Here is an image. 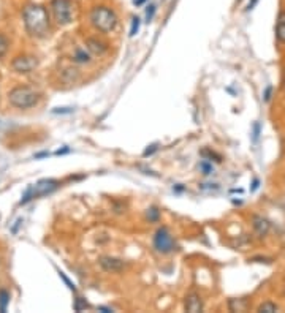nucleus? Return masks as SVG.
<instances>
[{"label": "nucleus", "mask_w": 285, "mask_h": 313, "mask_svg": "<svg viewBox=\"0 0 285 313\" xmlns=\"http://www.w3.org/2000/svg\"><path fill=\"white\" fill-rule=\"evenodd\" d=\"M24 27L32 36L43 38L49 30V16L45 7L42 5H27L22 11Z\"/></svg>", "instance_id": "obj_1"}, {"label": "nucleus", "mask_w": 285, "mask_h": 313, "mask_svg": "<svg viewBox=\"0 0 285 313\" xmlns=\"http://www.w3.org/2000/svg\"><path fill=\"white\" fill-rule=\"evenodd\" d=\"M90 22H92V25L98 32L108 33L113 32L116 25H118V16L108 7H95L90 11Z\"/></svg>", "instance_id": "obj_2"}, {"label": "nucleus", "mask_w": 285, "mask_h": 313, "mask_svg": "<svg viewBox=\"0 0 285 313\" xmlns=\"http://www.w3.org/2000/svg\"><path fill=\"white\" fill-rule=\"evenodd\" d=\"M38 92L32 87H27V86H19V87H15L13 90H10L8 94V101L11 106H15L18 109H29V108H33L35 104L38 103Z\"/></svg>", "instance_id": "obj_3"}, {"label": "nucleus", "mask_w": 285, "mask_h": 313, "mask_svg": "<svg viewBox=\"0 0 285 313\" xmlns=\"http://www.w3.org/2000/svg\"><path fill=\"white\" fill-rule=\"evenodd\" d=\"M60 182L54 180V179H43V180H38L37 184L30 185L27 190H25L24 197L21 200V204H27L29 201L35 200V198H40L45 197V194L53 193L56 188H59Z\"/></svg>", "instance_id": "obj_4"}, {"label": "nucleus", "mask_w": 285, "mask_h": 313, "mask_svg": "<svg viewBox=\"0 0 285 313\" xmlns=\"http://www.w3.org/2000/svg\"><path fill=\"white\" fill-rule=\"evenodd\" d=\"M51 11L59 25H68L73 21L72 0H51Z\"/></svg>", "instance_id": "obj_5"}, {"label": "nucleus", "mask_w": 285, "mask_h": 313, "mask_svg": "<svg viewBox=\"0 0 285 313\" xmlns=\"http://www.w3.org/2000/svg\"><path fill=\"white\" fill-rule=\"evenodd\" d=\"M154 247H155V250H157L159 253L162 255H168V253H171L176 250V241L174 238L171 236V232L168 231V228H160L157 229V232H155V236H154Z\"/></svg>", "instance_id": "obj_6"}, {"label": "nucleus", "mask_w": 285, "mask_h": 313, "mask_svg": "<svg viewBox=\"0 0 285 313\" xmlns=\"http://www.w3.org/2000/svg\"><path fill=\"white\" fill-rule=\"evenodd\" d=\"M37 59L32 56H19L11 62V67L18 73H30L37 68Z\"/></svg>", "instance_id": "obj_7"}, {"label": "nucleus", "mask_w": 285, "mask_h": 313, "mask_svg": "<svg viewBox=\"0 0 285 313\" xmlns=\"http://www.w3.org/2000/svg\"><path fill=\"white\" fill-rule=\"evenodd\" d=\"M98 264L101 266L103 270L106 272H121L125 267V263L119 258H114V256H101L98 259Z\"/></svg>", "instance_id": "obj_8"}, {"label": "nucleus", "mask_w": 285, "mask_h": 313, "mask_svg": "<svg viewBox=\"0 0 285 313\" xmlns=\"http://www.w3.org/2000/svg\"><path fill=\"white\" fill-rule=\"evenodd\" d=\"M186 310L190 311V313H198L203 310V301L201 297L197 294V293H190L187 297H186V304H184Z\"/></svg>", "instance_id": "obj_9"}, {"label": "nucleus", "mask_w": 285, "mask_h": 313, "mask_svg": "<svg viewBox=\"0 0 285 313\" xmlns=\"http://www.w3.org/2000/svg\"><path fill=\"white\" fill-rule=\"evenodd\" d=\"M252 225H254L255 232H257L260 238L266 236L268 231H269V228H271L269 221H268L266 218L260 217V215H254V217H252Z\"/></svg>", "instance_id": "obj_10"}, {"label": "nucleus", "mask_w": 285, "mask_h": 313, "mask_svg": "<svg viewBox=\"0 0 285 313\" xmlns=\"http://www.w3.org/2000/svg\"><path fill=\"white\" fill-rule=\"evenodd\" d=\"M86 46H87L89 52H92V54H95V56L105 54L106 49H108L106 43H103L101 40H98V38H87V40H86Z\"/></svg>", "instance_id": "obj_11"}, {"label": "nucleus", "mask_w": 285, "mask_h": 313, "mask_svg": "<svg viewBox=\"0 0 285 313\" xmlns=\"http://www.w3.org/2000/svg\"><path fill=\"white\" fill-rule=\"evenodd\" d=\"M90 60H92V57H90V52H87L86 49L78 48L75 51L73 62H76V63H90Z\"/></svg>", "instance_id": "obj_12"}, {"label": "nucleus", "mask_w": 285, "mask_h": 313, "mask_svg": "<svg viewBox=\"0 0 285 313\" xmlns=\"http://www.w3.org/2000/svg\"><path fill=\"white\" fill-rule=\"evenodd\" d=\"M10 304V293L7 290H0V311H7V307Z\"/></svg>", "instance_id": "obj_13"}, {"label": "nucleus", "mask_w": 285, "mask_h": 313, "mask_svg": "<svg viewBox=\"0 0 285 313\" xmlns=\"http://www.w3.org/2000/svg\"><path fill=\"white\" fill-rule=\"evenodd\" d=\"M146 217H148V220L151 221V223H155V221L160 220V211H159V209L155 207V206H152V207L148 209Z\"/></svg>", "instance_id": "obj_14"}, {"label": "nucleus", "mask_w": 285, "mask_h": 313, "mask_svg": "<svg viewBox=\"0 0 285 313\" xmlns=\"http://www.w3.org/2000/svg\"><path fill=\"white\" fill-rule=\"evenodd\" d=\"M258 311L260 313H274V311H277V305L274 304V302H263L262 305H258V308H257Z\"/></svg>", "instance_id": "obj_15"}, {"label": "nucleus", "mask_w": 285, "mask_h": 313, "mask_svg": "<svg viewBox=\"0 0 285 313\" xmlns=\"http://www.w3.org/2000/svg\"><path fill=\"white\" fill-rule=\"evenodd\" d=\"M8 46H10V42H8V38L5 35L0 33V59H2L5 54H7V51H8Z\"/></svg>", "instance_id": "obj_16"}, {"label": "nucleus", "mask_w": 285, "mask_h": 313, "mask_svg": "<svg viewBox=\"0 0 285 313\" xmlns=\"http://www.w3.org/2000/svg\"><path fill=\"white\" fill-rule=\"evenodd\" d=\"M276 36L280 43L285 45V22H277V27H276Z\"/></svg>", "instance_id": "obj_17"}, {"label": "nucleus", "mask_w": 285, "mask_h": 313, "mask_svg": "<svg viewBox=\"0 0 285 313\" xmlns=\"http://www.w3.org/2000/svg\"><path fill=\"white\" fill-rule=\"evenodd\" d=\"M200 169L203 171V174L208 176V174H211V173H212V163H209V160H208V159H204V160L200 163Z\"/></svg>", "instance_id": "obj_18"}, {"label": "nucleus", "mask_w": 285, "mask_h": 313, "mask_svg": "<svg viewBox=\"0 0 285 313\" xmlns=\"http://www.w3.org/2000/svg\"><path fill=\"white\" fill-rule=\"evenodd\" d=\"M139 24H141L139 18H133V19H132V29H130V36H135V35H136V32L139 30Z\"/></svg>", "instance_id": "obj_19"}, {"label": "nucleus", "mask_w": 285, "mask_h": 313, "mask_svg": "<svg viewBox=\"0 0 285 313\" xmlns=\"http://www.w3.org/2000/svg\"><path fill=\"white\" fill-rule=\"evenodd\" d=\"M86 307H87V302L83 301L81 297H78L76 301H75V310H76V311H81V310H84Z\"/></svg>", "instance_id": "obj_20"}, {"label": "nucleus", "mask_w": 285, "mask_h": 313, "mask_svg": "<svg viewBox=\"0 0 285 313\" xmlns=\"http://www.w3.org/2000/svg\"><path fill=\"white\" fill-rule=\"evenodd\" d=\"M154 13H155V7H154V5H149L148 10H146V19H148V22L154 18Z\"/></svg>", "instance_id": "obj_21"}, {"label": "nucleus", "mask_w": 285, "mask_h": 313, "mask_svg": "<svg viewBox=\"0 0 285 313\" xmlns=\"http://www.w3.org/2000/svg\"><path fill=\"white\" fill-rule=\"evenodd\" d=\"M260 124L258 122H255L254 124V142H257V139H258V135H260Z\"/></svg>", "instance_id": "obj_22"}, {"label": "nucleus", "mask_w": 285, "mask_h": 313, "mask_svg": "<svg viewBox=\"0 0 285 313\" xmlns=\"http://www.w3.org/2000/svg\"><path fill=\"white\" fill-rule=\"evenodd\" d=\"M59 273H60V277L63 279V282H65V283L68 285V288H70V290H73V291H76V288H75V285H73V283H72V282H70V280H68L67 277H65V273H63V272H59Z\"/></svg>", "instance_id": "obj_23"}, {"label": "nucleus", "mask_w": 285, "mask_h": 313, "mask_svg": "<svg viewBox=\"0 0 285 313\" xmlns=\"http://www.w3.org/2000/svg\"><path fill=\"white\" fill-rule=\"evenodd\" d=\"M155 150H157V144H152V146H149L146 150H145V153H142V155H145V156H148V155H152Z\"/></svg>", "instance_id": "obj_24"}, {"label": "nucleus", "mask_w": 285, "mask_h": 313, "mask_svg": "<svg viewBox=\"0 0 285 313\" xmlns=\"http://www.w3.org/2000/svg\"><path fill=\"white\" fill-rule=\"evenodd\" d=\"M271 92H273V87L268 86L266 90H265V101H269V100H271Z\"/></svg>", "instance_id": "obj_25"}, {"label": "nucleus", "mask_w": 285, "mask_h": 313, "mask_svg": "<svg viewBox=\"0 0 285 313\" xmlns=\"http://www.w3.org/2000/svg\"><path fill=\"white\" fill-rule=\"evenodd\" d=\"M277 22H285V11H282L280 15H279V19H277Z\"/></svg>", "instance_id": "obj_26"}, {"label": "nucleus", "mask_w": 285, "mask_h": 313, "mask_svg": "<svg viewBox=\"0 0 285 313\" xmlns=\"http://www.w3.org/2000/svg\"><path fill=\"white\" fill-rule=\"evenodd\" d=\"M258 184H260V182H258V179H255L254 184H252V191H255V190L258 188Z\"/></svg>", "instance_id": "obj_27"}, {"label": "nucleus", "mask_w": 285, "mask_h": 313, "mask_svg": "<svg viewBox=\"0 0 285 313\" xmlns=\"http://www.w3.org/2000/svg\"><path fill=\"white\" fill-rule=\"evenodd\" d=\"M257 2H258V0H252V2L249 4V7H247V10H254V7L257 5Z\"/></svg>", "instance_id": "obj_28"}, {"label": "nucleus", "mask_w": 285, "mask_h": 313, "mask_svg": "<svg viewBox=\"0 0 285 313\" xmlns=\"http://www.w3.org/2000/svg\"><path fill=\"white\" fill-rule=\"evenodd\" d=\"M67 152H70V149H68V147L62 149V150H57V152H56V155H60V153H67Z\"/></svg>", "instance_id": "obj_29"}, {"label": "nucleus", "mask_w": 285, "mask_h": 313, "mask_svg": "<svg viewBox=\"0 0 285 313\" xmlns=\"http://www.w3.org/2000/svg\"><path fill=\"white\" fill-rule=\"evenodd\" d=\"M146 2V0H133V4L136 5V7H139V5H142V4H145Z\"/></svg>", "instance_id": "obj_30"}, {"label": "nucleus", "mask_w": 285, "mask_h": 313, "mask_svg": "<svg viewBox=\"0 0 285 313\" xmlns=\"http://www.w3.org/2000/svg\"><path fill=\"white\" fill-rule=\"evenodd\" d=\"M98 310H103V311H113V310L108 308V307H98Z\"/></svg>", "instance_id": "obj_31"}, {"label": "nucleus", "mask_w": 285, "mask_h": 313, "mask_svg": "<svg viewBox=\"0 0 285 313\" xmlns=\"http://www.w3.org/2000/svg\"><path fill=\"white\" fill-rule=\"evenodd\" d=\"M238 2H241V0H238Z\"/></svg>", "instance_id": "obj_32"}]
</instances>
